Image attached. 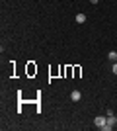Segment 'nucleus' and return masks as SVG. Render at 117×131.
<instances>
[{
    "mask_svg": "<svg viewBox=\"0 0 117 131\" xmlns=\"http://www.w3.org/2000/svg\"><path fill=\"white\" fill-rule=\"evenodd\" d=\"M90 2H92V4H98V2H100V0H90Z\"/></svg>",
    "mask_w": 117,
    "mask_h": 131,
    "instance_id": "obj_7",
    "label": "nucleus"
},
{
    "mask_svg": "<svg viewBox=\"0 0 117 131\" xmlns=\"http://www.w3.org/2000/svg\"><path fill=\"white\" fill-rule=\"evenodd\" d=\"M111 71H113V74H117V61H113V67H111Z\"/></svg>",
    "mask_w": 117,
    "mask_h": 131,
    "instance_id": "obj_6",
    "label": "nucleus"
},
{
    "mask_svg": "<svg viewBox=\"0 0 117 131\" xmlns=\"http://www.w3.org/2000/svg\"><path fill=\"white\" fill-rule=\"evenodd\" d=\"M76 22L78 24H84V22H86V14H76Z\"/></svg>",
    "mask_w": 117,
    "mask_h": 131,
    "instance_id": "obj_4",
    "label": "nucleus"
},
{
    "mask_svg": "<svg viewBox=\"0 0 117 131\" xmlns=\"http://www.w3.org/2000/svg\"><path fill=\"white\" fill-rule=\"evenodd\" d=\"M115 123H117L115 115H113V114H107V121H106V125L101 127V129H103V131H111L113 127H115Z\"/></svg>",
    "mask_w": 117,
    "mask_h": 131,
    "instance_id": "obj_1",
    "label": "nucleus"
},
{
    "mask_svg": "<svg viewBox=\"0 0 117 131\" xmlns=\"http://www.w3.org/2000/svg\"><path fill=\"white\" fill-rule=\"evenodd\" d=\"M107 57H109V61H117V53H115V51H109Z\"/></svg>",
    "mask_w": 117,
    "mask_h": 131,
    "instance_id": "obj_5",
    "label": "nucleus"
},
{
    "mask_svg": "<svg viewBox=\"0 0 117 131\" xmlns=\"http://www.w3.org/2000/svg\"><path fill=\"white\" fill-rule=\"evenodd\" d=\"M80 96H82V94H80V90H72V92H70V98H72V102H78V100H80Z\"/></svg>",
    "mask_w": 117,
    "mask_h": 131,
    "instance_id": "obj_3",
    "label": "nucleus"
},
{
    "mask_svg": "<svg viewBox=\"0 0 117 131\" xmlns=\"http://www.w3.org/2000/svg\"><path fill=\"white\" fill-rule=\"evenodd\" d=\"M106 121H107V117H106V115H96V119H94V125L98 127V129H101V127L106 125Z\"/></svg>",
    "mask_w": 117,
    "mask_h": 131,
    "instance_id": "obj_2",
    "label": "nucleus"
}]
</instances>
